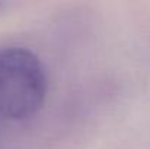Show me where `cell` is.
<instances>
[{
    "label": "cell",
    "mask_w": 150,
    "mask_h": 149,
    "mask_svg": "<svg viewBox=\"0 0 150 149\" xmlns=\"http://www.w3.org/2000/svg\"><path fill=\"white\" fill-rule=\"evenodd\" d=\"M48 92L40 57L25 47H0V117L25 121L42 108Z\"/></svg>",
    "instance_id": "obj_1"
}]
</instances>
